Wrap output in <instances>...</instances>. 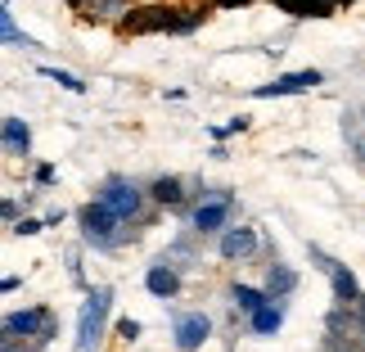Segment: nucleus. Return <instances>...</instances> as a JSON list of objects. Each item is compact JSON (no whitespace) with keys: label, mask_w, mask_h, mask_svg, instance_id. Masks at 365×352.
<instances>
[{"label":"nucleus","mask_w":365,"mask_h":352,"mask_svg":"<svg viewBox=\"0 0 365 352\" xmlns=\"http://www.w3.org/2000/svg\"><path fill=\"white\" fill-rule=\"evenodd\" d=\"M221 5H248V0H221Z\"/></svg>","instance_id":"24"},{"label":"nucleus","mask_w":365,"mask_h":352,"mask_svg":"<svg viewBox=\"0 0 365 352\" xmlns=\"http://www.w3.org/2000/svg\"><path fill=\"white\" fill-rule=\"evenodd\" d=\"M46 221H36V217H23V221H14V235H36Z\"/></svg>","instance_id":"19"},{"label":"nucleus","mask_w":365,"mask_h":352,"mask_svg":"<svg viewBox=\"0 0 365 352\" xmlns=\"http://www.w3.org/2000/svg\"><path fill=\"white\" fill-rule=\"evenodd\" d=\"M41 77H50V81H59V86L63 91H86V81H81V77H73V73H59V68H41Z\"/></svg>","instance_id":"17"},{"label":"nucleus","mask_w":365,"mask_h":352,"mask_svg":"<svg viewBox=\"0 0 365 352\" xmlns=\"http://www.w3.org/2000/svg\"><path fill=\"white\" fill-rule=\"evenodd\" d=\"M293 289H298V271L284 266V262H275L271 271H266V293H271V298H284V293H293Z\"/></svg>","instance_id":"14"},{"label":"nucleus","mask_w":365,"mask_h":352,"mask_svg":"<svg viewBox=\"0 0 365 352\" xmlns=\"http://www.w3.org/2000/svg\"><path fill=\"white\" fill-rule=\"evenodd\" d=\"M149 199L163 203V208H180L185 203V186H180V176H158L153 190H149Z\"/></svg>","instance_id":"13"},{"label":"nucleus","mask_w":365,"mask_h":352,"mask_svg":"<svg viewBox=\"0 0 365 352\" xmlns=\"http://www.w3.org/2000/svg\"><path fill=\"white\" fill-rule=\"evenodd\" d=\"M352 149L361 154V163H365V136H356V140H352Z\"/></svg>","instance_id":"22"},{"label":"nucleus","mask_w":365,"mask_h":352,"mask_svg":"<svg viewBox=\"0 0 365 352\" xmlns=\"http://www.w3.org/2000/svg\"><path fill=\"white\" fill-rule=\"evenodd\" d=\"M0 131H5V154L9 159H27V154H32V126H27L23 118H5L0 122Z\"/></svg>","instance_id":"10"},{"label":"nucleus","mask_w":365,"mask_h":352,"mask_svg":"<svg viewBox=\"0 0 365 352\" xmlns=\"http://www.w3.org/2000/svg\"><path fill=\"white\" fill-rule=\"evenodd\" d=\"M0 213H5V221H19V203L5 199V203H0Z\"/></svg>","instance_id":"21"},{"label":"nucleus","mask_w":365,"mask_h":352,"mask_svg":"<svg viewBox=\"0 0 365 352\" xmlns=\"http://www.w3.org/2000/svg\"><path fill=\"white\" fill-rule=\"evenodd\" d=\"M320 77L316 68H307V73H284V77H275L271 86H257L252 95H257V100H284V95H302V91H312V86H320Z\"/></svg>","instance_id":"6"},{"label":"nucleus","mask_w":365,"mask_h":352,"mask_svg":"<svg viewBox=\"0 0 365 352\" xmlns=\"http://www.w3.org/2000/svg\"><path fill=\"white\" fill-rule=\"evenodd\" d=\"M230 298H235V307H240L244 316H252L266 298H271V293H266V289H252V285H235V289H230Z\"/></svg>","instance_id":"15"},{"label":"nucleus","mask_w":365,"mask_h":352,"mask_svg":"<svg viewBox=\"0 0 365 352\" xmlns=\"http://www.w3.org/2000/svg\"><path fill=\"white\" fill-rule=\"evenodd\" d=\"M81 235H86V244H95V248H118L122 244V217L108 208L104 199H95V203H86L81 208Z\"/></svg>","instance_id":"2"},{"label":"nucleus","mask_w":365,"mask_h":352,"mask_svg":"<svg viewBox=\"0 0 365 352\" xmlns=\"http://www.w3.org/2000/svg\"><path fill=\"white\" fill-rule=\"evenodd\" d=\"M118 334H122L126 343H135L140 339V321H118Z\"/></svg>","instance_id":"20"},{"label":"nucleus","mask_w":365,"mask_h":352,"mask_svg":"<svg viewBox=\"0 0 365 352\" xmlns=\"http://www.w3.org/2000/svg\"><path fill=\"white\" fill-rule=\"evenodd\" d=\"M77 5H81V0H77Z\"/></svg>","instance_id":"26"},{"label":"nucleus","mask_w":365,"mask_h":352,"mask_svg":"<svg viewBox=\"0 0 365 352\" xmlns=\"http://www.w3.org/2000/svg\"><path fill=\"white\" fill-rule=\"evenodd\" d=\"M145 289L153 293V298H176V293H180V266L153 262L149 271H145Z\"/></svg>","instance_id":"9"},{"label":"nucleus","mask_w":365,"mask_h":352,"mask_svg":"<svg viewBox=\"0 0 365 352\" xmlns=\"http://www.w3.org/2000/svg\"><path fill=\"white\" fill-rule=\"evenodd\" d=\"M0 32H5V46H23V50H36V41L19 32V23H14V14H9V9L0 14Z\"/></svg>","instance_id":"16"},{"label":"nucleus","mask_w":365,"mask_h":352,"mask_svg":"<svg viewBox=\"0 0 365 352\" xmlns=\"http://www.w3.org/2000/svg\"><path fill=\"white\" fill-rule=\"evenodd\" d=\"M46 321H50V307H27V312H9L5 316V339H32V334L46 330Z\"/></svg>","instance_id":"8"},{"label":"nucleus","mask_w":365,"mask_h":352,"mask_svg":"<svg viewBox=\"0 0 365 352\" xmlns=\"http://www.w3.org/2000/svg\"><path fill=\"white\" fill-rule=\"evenodd\" d=\"M207 334H212V321L203 312H185V316H176V326H172V339H176L180 352H199L207 343Z\"/></svg>","instance_id":"5"},{"label":"nucleus","mask_w":365,"mask_h":352,"mask_svg":"<svg viewBox=\"0 0 365 352\" xmlns=\"http://www.w3.org/2000/svg\"><path fill=\"white\" fill-rule=\"evenodd\" d=\"M230 208H235V199H230L226 190L203 194V203L194 208V231H199V235H221V231H226V221H230Z\"/></svg>","instance_id":"4"},{"label":"nucleus","mask_w":365,"mask_h":352,"mask_svg":"<svg viewBox=\"0 0 365 352\" xmlns=\"http://www.w3.org/2000/svg\"><path fill=\"white\" fill-rule=\"evenodd\" d=\"M248 122H252V118H244V114H240V118H230V122L212 126V136H217V140H226V136H240V131H248Z\"/></svg>","instance_id":"18"},{"label":"nucleus","mask_w":365,"mask_h":352,"mask_svg":"<svg viewBox=\"0 0 365 352\" xmlns=\"http://www.w3.org/2000/svg\"><path fill=\"white\" fill-rule=\"evenodd\" d=\"M257 244H262V235L252 231V226H226V231H221V258H226V262L252 258V253H257Z\"/></svg>","instance_id":"7"},{"label":"nucleus","mask_w":365,"mask_h":352,"mask_svg":"<svg viewBox=\"0 0 365 352\" xmlns=\"http://www.w3.org/2000/svg\"><path fill=\"white\" fill-rule=\"evenodd\" d=\"M108 307H113V289L100 285V289L86 293V303H81V316H77V352H95V348H100Z\"/></svg>","instance_id":"1"},{"label":"nucleus","mask_w":365,"mask_h":352,"mask_svg":"<svg viewBox=\"0 0 365 352\" xmlns=\"http://www.w3.org/2000/svg\"><path fill=\"white\" fill-rule=\"evenodd\" d=\"M329 280H334V303H356V298H361L356 276L347 271L343 262H334V266H329Z\"/></svg>","instance_id":"12"},{"label":"nucleus","mask_w":365,"mask_h":352,"mask_svg":"<svg viewBox=\"0 0 365 352\" xmlns=\"http://www.w3.org/2000/svg\"><path fill=\"white\" fill-rule=\"evenodd\" d=\"M5 352H27V348H19V343H14V339H5Z\"/></svg>","instance_id":"23"},{"label":"nucleus","mask_w":365,"mask_h":352,"mask_svg":"<svg viewBox=\"0 0 365 352\" xmlns=\"http://www.w3.org/2000/svg\"><path fill=\"white\" fill-rule=\"evenodd\" d=\"M252 334H262V339H271V334H279V326H284V307H275V298H266L257 312L248 316Z\"/></svg>","instance_id":"11"},{"label":"nucleus","mask_w":365,"mask_h":352,"mask_svg":"<svg viewBox=\"0 0 365 352\" xmlns=\"http://www.w3.org/2000/svg\"><path fill=\"white\" fill-rule=\"evenodd\" d=\"M361 122H365V109H361Z\"/></svg>","instance_id":"25"},{"label":"nucleus","mask_w":365,"mask_h":352,"mask_svg":"<svg viewBox=\"0 0 365 352\" xmlns=\"http://www.w3.org/2000/svg\"><path fill=\"white\" fill-rule=\"evenodd\" d=\"M95 199H104L122 221H135L140 213H145V190H140L135 181H126V176H108Z\"/></svg>","instance_id":"3"}]
</instances>
